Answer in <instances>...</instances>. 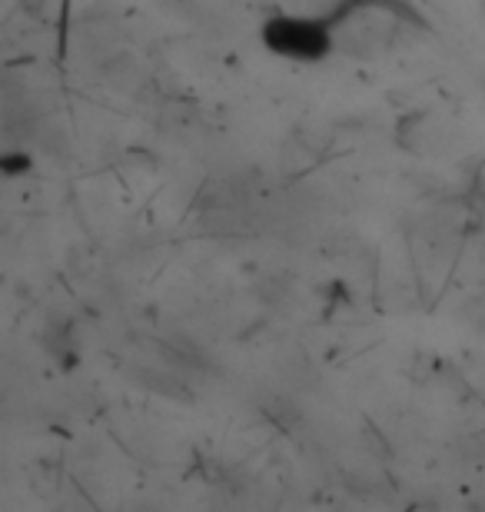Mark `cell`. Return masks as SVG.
<instances>
[{
    "label": "cell",
    "mask_w": 485,
    "mask_h": 512,
    "mask_svg": "<svg viewBox=\"0 0 485 512\" xmlns=\"http://www.w3.org/2000/svg\"><path fill=\"white\" fill-rule=\"evenodd\" d=\"M263 44L280 57L313 64V60H323L333 50V24L306 17H273L263 27Z\"/></svg>",
    "instance_id": "6da1fadb"
}]
</instances>
